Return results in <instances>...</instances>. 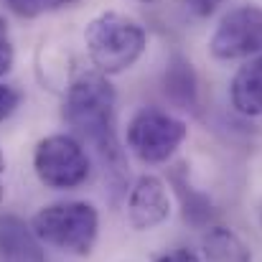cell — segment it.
Masks as SVG:
<instances>
[{
    "instance_id": "6da1fadb",
    "label": "cell",
    "mask_w": 262,
    "mask_h": 262,
    "mask_svg": "<svg viewBox=\"0 0 262 262\" xmlns=\"http://www.w3.org/2000/svg\"><path fill=\"white\" fill-rule=\"evenodd\" d=\"M64 117L74 130V138L84 145L89 143L107 168L122 173L125 156L117 140L115 117V89L99 72H82L67 89Z\"/></svg>"
},
{
    "instance_id": "7a4b0ae2",
    "label": "cell",
    "mask_w": 262,
    "mask_h": 262,
    "mask_svg": "<svg viewBox=\"0 0 262 262\" xmlns=\"http://www.w3.org/2000/svg\"><path fill=\"white\" fill-rule=\"evenodd\" d=\"M84 46L94 69L112 77L138 64L148 46V33L135 18L117 10H104L87 23Z\"/></svg>"
},
{
    "instance_id": "3957f363",
    "label": "cell",
    "mask_w": 262,
    "mask_h": 262,
    "mask_svg": "<svg viewBox=\"0 0 262 262\" xmlns=\"http://www.w3.org/2000/svg\"><path fill=\"white\" fill-rule=\"evenodd\" d=\"M31 229L38 242L84 257L94 250L99 234V214L87 201H59L43 206L33 216Z\"/></svg>"
},
{
    "instance_id": "277c9868",
    "label": "cell",
    "mask_w": 262,
    "mask_h": 262,
    "mask_svg": "<svg viewBox=\"0 0 262 262\" xmlns=\"http://www.w3.org/2000/svg\"><path fill=\"white\" fill-rule=\"evenodd\" d=\"M188 127L171 112L145 107L133 115L127 125V148L143 163H168L186 140Z\"/></svg>"
},
{
    "instance_id": "5b68a950",
    "label": "cell",
    "mask_w": 262,
    "mask_h": 262,
    "mask_svg": "<svg viewBox=\"0 0 262 262\" xmlns=\"http://www.w3.org/2000/svg\"><path fill=\"white\" fill-rule=\"evenodd\" d=\"M33 171L51 188H77L89 176V156L74 135H49L33 150Z\"/></svg>"
},
{
    "instance_id": "8992f818",
    "label": "cell",
    "mask_w": 262,
    "mask_h": 262,
    "mask_svg": "<svg viewBox=\"0 0 262 262\" xmlns=\"http://www.w3.org/2000/svg\"><path fill=\"white\" fill-rule=\"evenodd\" d=\"M209 51L219 61L262 56V5L232 8L214 28Z\"/></svg>"
},
{
    "instance_id": "52a82bcc",
    "label": "cell",
    "mask_w": 262,
    "mask_h": 262,
    "mask_svg": "<svg viewBox=\"0 0 262 262\" xmlns=\"http://www.w3.org/2000/svg\"><path fill=\"white\" fill-rule=\"evenodd\" d=\"M171 214V196L158 176H140L127 196V222L138 232H150Z\"/></svg>"
},
{
    "instance_id": "ba28073f",
    "label": "cell",
    "mask_w": 262,
    "mask_h": 262,
    "mask_svg": "<svg viewBox=\"0 0 262 262\" xmlns=\"http://www.w3.org/2000/svg\"><path fill=\"white\" fill-rule=\"evenodd\" d=\"M0 255L8 262H46L33 229L13 214H0Z\"/></svg>"
},
{
    "instance_id": "9c48e42d",
    "label": "cell",
    "mask_w": 262,
    "mask_h": 262,
    "mask_svg": "<svg viewBox=\"0 0 262 262\" xmlns=\"http://www.w3.org/2000/svg\"><path fill=\"white\" fill-rule=\"evenodd\" d=\"M232 107L245 117H260L262 115V56L247 59L229 84Z\"/></svg>"
},
{
    "instance_id": "30bf717a",
    "label": "cell",
    "mask_w": 262,
    "mask_h": 262,
    "mask_svg": "<svg viewBox=\"0 0 262 262\" xmlns=\"http://www.w3.org/2000/svg\"><path fill=\"white\" fill-rule=\"evenodd\" d=\"M201 262H252V252L237 232L209 227L201 237Z\"/></svg>"
},
{
    "instance_id": "8fae6325",
    "label": "cell",
    "mask_w": 262,
    "mask_h": 262,
    "mask_svg": "<svg viewBox=\"0 0 262 262\" xmlns=\"http://www.w3.org/2000/svg\"><path fill=\"white\" fill-rule=\"evenodd\" d=\"M163 92L168 94V99H173L176 104H181L183 110L196 107L199 99V82H196V72L193 64L183 56H173L166 64L163 72Z\"/></svg>"
},
{
    "instance_id": "7c38bea8",
    "label": "cell",
    "mask_w": 262,
    "mask_h": 262,
    "mask_svg": "<svg viewBox=\"0 0 262 262\" xmlns=\"http://www.w3.org/2000/svg\"><path fill=\"white\" fill-rule=\"evenodd\" d=\"M176 186H178V193H181V199H183V216H186V222H191V224H196V227L209 224L211 216H214L211 201H209L204 193L191 191V186H186L183 181H176Z\"/></svg>"
},
{
    "instance_id": "4fadbf2b",
    "label": "cell",
    "mask_w": 262,
    "mask_h": 262,
    "mask_svg": "<svg viewBox=\"0 0 262 262\" xmlns=\"http://www.w3.org/2000/svg\"><path fill=\"white\" fill-rule=\"evenodd\" d=\"M13 64H15V46L10 38V28L0 15V77H5L13 69Z\"/></svg>"
},
{
    "instance_id": "5bb4252c",
    "label": "cell",
    "mask_w": 262,
    "mask_h": 262,
    "mask_svg": "<svg viewBox=\"0 0 262 262\" xmlns=\"http://www.w3.org/2000/svg\"><path fill=\"white\" fill-rule=\"evenodd\" d=\"M8 10H13L20 18H36L43 10H51V0H3Z\"/></svg>"
},
{
    "instance_id": "9a60e30c",
    "label": "cell",
    "mask_w": 262,
    "mask_h": 262,
    "mask_svg": "<svg viewBox=\"0 0 262 262\" xmlns=\"http://www.w3.org/2000/svg\"><path fill=\"white\" fill-rule=\"evenodd\" d=\"M20 92L10 84H0V120H8L20 107Z\"/></svg>"
},
{
    "instance_id": "2e32d148",
    "label": "cell",
    "mask_w": 262,
    "mask_h": 262,
    "mask_svg": "<svg viewBox=\"0 0 262 262\" xmlns=\"http://www.w3.org/2000/svg\"><path fill=\"white\" fill-rule=\"evenodd\" d=\"M183 3H186V8H188L193 15H199V18H209L211 13L219 10V5H224V0H183Z\"/></svg>"
},
{
    "instance_id": "e0dca14e",
    "label": "cell",
    "mask_w": 262,
    "mask_h": 262,
    "mask_svg": "<svg viewBox=\"0 0 262 262\" xmlns=\"http://www.w3.org/2000/svg\"><path fill=\"white\" fill-rule=\"evenodd\" d=\"M156 262H201V257L191 250H173V252H166L161 255Z\"/></svg>"
},
{
    "instance_id": "ac0fdd59",
    "label": "cell",
    "mask_w": 262,
    "mask_h": 262,
    "mask_svg": "<svg viewBox=\"0 0 262 262\" xmlns=\"http://www.w3.org/2000/svg\"><path fill=\"white\" fill-rule=\"evenodd\" d=\"M77 3H82V0H51V10H56V8H69V5H77Z\"/></svg>"
},
{
    "instance_id": "d6986e66",
    "label": "cell",
    "mask_w": 262,
    "mask_h": 262,
    "mask_svg": "<svg viewBox=\"0 0 262 262\" xmlns=\"http://www.w3.org/2000/svg\"><path fill=\"white\" fill-rule=\"evenodd\" d=\"M5 171V158H3V153H0V173Z\"/></svg>"
},
{
    "instance_id": "ffe728a7",
    "label": "cell",
    "mask_w": 262,
    "mask_h": 262,
    "mask_svg": "<svg viewBox=\"0 0 262 262\" xmlns=\"http://www.w3.org/2000/svg\"><path fill=\"white\" fill-rule=\"evenodd\" d=\"M135 3H158V0H135Z\"/></svg>"
},
{
    "instance_id": "44dd1931",
    "label": "cell",
    "mask_w": 262,
    "mask_h": 262,
    "mask_svg": "<svg viewBox=\"0 0 262 262\" xmlns=\"http://www.w3.org/2000/svg\"><path fill=\"white\" fill-rule=\"evenodd\" d=\"M0 199H3V186H0Z\"/></svg>"
}]
</instances>
